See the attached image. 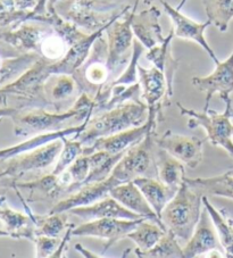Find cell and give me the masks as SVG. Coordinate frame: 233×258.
Instances as JSON below:
<instances>
[{
    "label": "cell",
    "instance_id": "7bdbcfd3",
    "mask_svg": "<svg viewBox=\"0 0 233 258\" xmlns=\"http://www.w3.org/2000/svg\"><path fill=\"white\" fill-rule=\"evenodd\" d=\"M3 237H10V234H8L5 230L0 229V238H3Z\"/></svg>",
    "mask_w": 233,
    "mask_h": 258
},
{
    "label": "cell",
    "instance_id": "4fadbf2b",
    "mask_svg": "<svg viewBox=\"0 0 233 258\" xmlns=\"http://www.w3.org/2000/svg\"><path fill=\"white\" fill-rule=\"evenodd\" d=\"M154 141L160 149L182 162L189 168H196L203 161L204 141L197 137H186L167 130L162 136L155 135Z\"/></svg>",
    "mask_w": 233,
    "mask_h": 258
},
{
    "label": "cell",
    "instance_id": "d6986e66",
    "mask_svg": "<svg viewBox=\"0 0 233 258\" xmlns=\"http://www.w3.org/2000/svg\"><path fill=\"white\" fill-rule=\"evenodd\" d=\"M106 30H100L98 32L87 34L86 37L79 40L73 46H71L62 59L49 64V73L51 77L63 74L73 75L88 58L96 40L104 34Z\"/></svg>",
    "mask_w": 233,
    "mask_h": 258
},
{
    "label": "cell",
    "instance_id": "ba28073f",
    "mask_svg": "<svg viewBox=\"0 0 233 258\" xmlns=\"http://www.w3.org/2000/svg\"><path fill=\"white\" fill-rule=\"evenodd\" d=\"M108 43L104 34L93 43L88 58L76 72L72 75L80 92L88 93L95 98L107 83L110 82V72L107 65Z\"/></svg>",
    "mask_w": 233,
    "mask_h": 258
},
{
    "label": "cell",
    "instance_id": "f6af8a7d",
    "mask_svg": "<svg viewBox=\"0 0 233 258\" xmlns=\"http://www.w3.org/2000/svg\"><path fill=\"white\" fill-rule=\"evenodd\" d=\"M231 117H232V118H233V108H232V109H231Z\"/></svg>",
    "mask_w": 233,
    "mask_h": 258
},
{
    "label": "cell",
    "instance_id": "3957f363",
    "mask_svg": "<svg viewBox=\"0 0 233 258\" xmlns=\"http://www.w3.org/2000/svg\"><path fill=\"white\" fill-rule=\"evenodd\" d=\"M148 119V108L143 100H129L114 108L102 110L88 119L86 127L73 139L84 146L98 138L108 137L132 127L143 125Z\"/></svg>",
    "mask_w": 233,
    "mask_h": 258
},
{
    "label": "cell",
    "instance_id": "8d00e7d4",
    "mask_svg": "<svg viewBox=\"0 0 233 258\" xmlns=\"http://www.w3.org/2000/svg\"><path fill=\"white\" fill-rule=\"evenodd\" d=\"M62 240L58 237H48V235H35L33 242L35 243V257L46 258L51 257L60 246Z\"/></svg>",
    "mask_w": 233,
    "mask_h": 258
},
{
    "label": "cell",
    "instance_id": "8fae6325",
    "mask_svg": "<svg viewBox=\"0 0 233 258\" xmlns=\"http://www.w3.org/2000/svg\"><path fill=\"white\" fill-rule=\"evenodd\" d=\"M127 220V219H97L87 221L86 223L76 226L73 229V235L75 237H93L105 240V246L102 253H105L109 248L122 239L128 238V234L137 228L141 221Z\"/></svg>",
    "mask_w": 233,
    "mask_h": 258
},
{
    "label": "cell",
    "instance_id": "484cf974",
    "mask_svg": "<svg viewBox=\"0 0 233 258\" xmlns=\"http://www.w3.org/2000/svg\"><path fill=\"white\" fill-rule=\"evenodd\" d=\"M133 182L141 190L147 202L149 203L152 210L155 211L156 214L160 219V215H162L165 206L174 197L178 189H173L165 185L157 177L138 176L133 180Z\"/></svg>",
    "mask_w": 233,
    "mask_h": 258
},
{
    "label": "cell",
    "instance_id": "1f68e13d",
    "mask_svg": "<svg viewBox=\"0 0 233 258\" xmlns=\"http://www.w3.org/2000/svg\"><path fill=\"white\" fill-rule=\"evenodd\" d=\"M134 253L140 258H185L183 249L179 244V239L169 231L164 233L155 247L149 250H140L137 248Z\"/></svg>",
    "mask_w": 233,
    "mask_h": 258
},
{
    "label": "cell",
    "instance_id": "ee69618b",
    "mask_svg": "<svg viewBox=\"0 0 233 258\" xmlns=\"http://www.w3.org/2000/svg\"><path fill=\"white\" fill-rule=\"evenodd\" d=\"M186 2H187V0H182V2H181V4H180V5H179V6H178V8H179V10H180V8H182V6H183V5H185V4H186Z\"/></svg>",
    "mask_w": 233,
    "mask_h": 258
},
{
    "label": "cell",
    "instance_id": "f546056e",
    "mask_svg": "<svg viewBox=\"0 0 233 258\" xmlns=\"http://www.w3.org/2000/svg\"><path fill=\"white\" fill-rule=\"evenodd\" d=\"M127 151L119 154H111L108 151H95V153L88 154L90 156V173L84 181L83 186L95 183V182H100L108 177L121 158L127 154Z\"/></svg>",
    "mask_w": 233,
    "mask_h": 258
},
{
    "label": "cell",
    "instance_id": "f35d334b",
    "mask_svg": "<svg viewBox=\"0 0 233 258\" xmlns=\"http://www.w3.org/2000/svg\"><path fill=\"white\" fill-rule=\"evenodd\" d=\"M47 4L48 0H39L38 5L32 11L33 15H44L47 14Z\"/></svg>",
    "mask_w": 233,
    "mask_h": 258
},
{
    "label": "cell",
    "instance_id": "7c38bea8",
    "mask_svg": "<svg viewBox=\"0 0 233 258\" xmlns=\"http://www.w3.org/2000/svg\"><path fill=\"white\" fill-rule=\"evenodd\" d=\"M214 72L207 77H195L191 82L199 91L205 93L204 109L209 108L210 99L218 95L219 98L227 102L231 100L230 95L233 92V51L225 60L215 64Z\"/></svg>",
    "mask_w": 233,
    "mask_h": 258
},
{
    "label": "cell",
    "instance_id": "44dd1931",
    "mask_svg": "<svg viewBox=\"0 0 233 258\" xmlns=\"http://www.w3.org/2000/svg\"><path fill=\"white\" fill-rule=\"evenodd\" d=\"M109 196L118 200L120 204H122L128 210L145 217L147 220L155 222V223L159 224L163 229H165L162 221H160L155 211L152 210L149 203L145 198V196L141 192V190L134 184L133 181H129L127 183H122L115 186L114 189L110 190Z\"/></svg>",
    "mask_w": 233,
    "mask_h": 258
},
{
    "label": "cell",
    "instance_id": "4dcf8cb0",
    "mask_svg": "<svg viewBox=\"0 0 233 258\" xmlns=\"http://www.w3.org/2000/svg\"><path fill=\"white\" fill-rule=\"evenodd\" d=\"M166 230L159 224L150 220H143L137 225V228L128 234V238L137 244L140 250H149L156 246Z\"/></svg>",
    "mask_w": 233,
    "mask_h": 258
},
{
    "label": "cell",
    "instance_id": "277c9868",
    "mask_svg": "<svg viewBox=\"0 0 233 258\" xmlns=\"http://www.w3.org/2000/svg\"><path fill=\"white\" fill-rule=\"evenodd\" d=\"M49 64L50 61L40 58L15 81L2 87V90L7 97L8 107L24 110L46 109L51 106L46 92V83L51 78L49 73Z\"/></svg>",
    "mask_w": 233,
    "mask_h": 258
},
{
    "label": "cell",
    "instance_id": "6da1fadb",
    "mask_svg": "<svg viewBox=\"0 0 233 258\" xmlns=\"http://www.w3.org/2000/svg\"><path fill=\"white\" fill-rule=\"evenodd\" d=\"M156 131L150 130L141 142L128 149L108 177L100 182L88 184L69 197L61 199L50 208L49 213L69 212L74 207L86 206L108 196L110 190L122 183L133 181L138 176L156 177L154 153Z\"/></svg>",
    "mask_w": 233,
    "mask_h": 258
},
{
    "label": "cell",
    "instance_id": "7a4b0ae2",
    "mask_svg": "<svg viewBox=\"0 0 233 258\" xmlns=\"http://www.w3.org/2000/svg\"><path fill=\"white\" fill-rule=\"evenodd\" d=\"M53 8L63 19L91 34L106 30L132 7L114 0H58Z\"/></svg>",
    "mask_w": 233,
    "mask_h": 258
},
{
    "label": "cell",
    "instance_id": "9a60e30c",
    "mask_svg": "<svg viewBox=\"0 0 233 258\" xmlns=\"http://www.w3.org/2000/svg\"><path fill=\"white\" fill-rule=\"evenodd\" d=\"M150 130H156V125L147 121L141 126L129 128L108 137L98 138L91 145L83 147L82 154H91L95 151H108L111 154L123 153L141 142Z\"/></svg>",
    "mask_w": 233,
    "mask_h": 258
},
{
    "label": "cell",
    "instance_id": "e0dca14e",
    "mask_svg": "<svg viewBox=\"0 0 233 258\" xmlns=\"http://www.w3.org/2000/svg\"><path fill=\"white\" fill-rule=\"evenodd\" d=\"M67 213L78 216L83 221H92L97 219H145V217L128 210L127 207H124L122 204H120L118 200L109 195L93 204L72 208Z\"/></svg>",
    "mask_w": 233,
    "mask_h": 258
},
{
    "label": "cell",
    "instance_id": "5bb4252c",
    "mask_svg": "<svg viewBox=\"0 0 233 258\" xmlns=\"http://www.w3.org/2000/svg\"><path fill=\"white\" fill-rule=\"evenodd\" d=\"M159 3L162 4L164 12L166 13L169 19L173 22L174 35L177 38L190 40V41L198 43L207 52L208 56L213 59L215 64L218 63L219 60L217 56L215 55L212 47L209 46V43L205 38V31L212 23L209 21L205 22V23H197L194 20H191L190 17L182 14L178 7H172L165 0H160Z\"/></svg>",
    "mask_w": 233,
    "mask_h": 258
},
{
    "label": "cell",
    "instance_id": "d4e9b609",
    "mask_svg": "<svg viewBox=\"0 0 233 258\" xmlns=\"http://www.w3.org/2000/svg\"><path fill=\"white\" fill-rule=\"evenodd\" d=\"M154 159L156 166V177L169 188H180L186 179L183 163L176 157H173L172 155H169L167 151L160 149L157 146L155 148Z\"/></svg>",
    "mask_w": 233,
    "mask_h": 258
},
{
    "label": "cell",
    "instance_id": "ab89813d",
    "mask_svg": "<svg viewBox=\"0 0 233 258\" xmlns=\"http://www.w3.org/2000/svg\"><path fill=\"white\" fill-rule=\"evenodd\" d=\"M17 112V109L13 107H0V119L12 117Z\"/></svg>",
    "mask_w": 233,
    "mask_h": 258
},
{
    "label": "cell",
    "instance_id": "603a6c76",
    "mask_svg": "<svg viewBox=\"0 0 233 258\" xmlns=\"http://www.w3.org/2000/svg\"><path fill=\"white\" fill-rule=\"evenodd\" d=\"M12 189L28 191V198H24L26 203H38L63 197V190L60 184V176L55 175L53 173L31 181L15 182L12 185Z\"/></svg>",
    "mask_w": 233,
    "mask_h": 258
},
{
    "label": "cell",
    "instance_id": "83f0119b",
    "mask_svg": "<svg viewBox=\"0 0 233 258\" xmlns=\"http://www.w3.org/2000/svg\"><path fill=\"white\" fill-rule=\"evenodd\" d=\"M185 182L190 188L198 191L201 195L233 200V170L212 177H197V179L186 177Z\"/></svg>",
    "mask_w": 233,
    "mask_h": 258
},
{
    "label": "cell",
    "instance_id": "836d02e7",
    "mask_svg": "<svg viewBox=\"0 0 233 258\" xmlns=\"http://www.w3.org/2000/svg\"><path fill=\"white\" fill-rule=\"evenodd\" d=\"M32 19V12L20 11L14 0H0V30L15 29Z\"/></svg>",
    "mask_w": 233,
    "mask_h": 258
},
{
    "label": "cell",
    "instance_id": "cb8c5ba5",
    "mask_svg": "<svg viewBox=\"0 0 233 258\" xmlns=\"http://www.w3.org/2000/svg\"><path fill=\"white\" fill-rule=\"evenodd\" d=\"M0 222L4 230L14 239H28L33 241L35 238V225L28 214H22L8 206L5 196L0 195Z\"/></svg>",
    "mask_w": 233,
    "mask_h": 258
},
{
    "label": "cell",
    "instance_id": "9c48e42d",
    "mask_svg": "<svg viewBox=\"0 0 233 258\" xmlns=\"http://www.w3.org/2000/svg\"><path fill=\"white\" fill-rule=\"evenodd\" d=\"M140 0H136V4L131 11L127 13L123 17L113 22L106 30L107 43H108V65L110 77L115 75L124 66L129 64L132 56L133 49V31H132V17L137 12L138 4Z\"/></svg>",
    "mask_w": 233,
    "mask_h": 258
},
{
    "label": "cell",
    "instance_id": "ffe728a7",
    "mask_svg": "<svg viewBox=\"0 0 233 258\" xmlns=\"http://www.w3.org/2000/svg\"><path fill=\"white\" fill-rule=\"evenodd\" d=\"M210 221L212 220H210L208 212L204 206L198 224H197L191 238L188 240L186 247L183 248L185 258L203 256L204 253H209L218 248L219 240L216 233L214 232Z\"/></svg>",
    "mask_w": 233,
    "mask_h": 258
},
{
    "label": "cell",
    "instance_id": "74e56055",
    "mask_svg": "<svg viewBox=\"0 0 233 258\" xmlns=\"http://www.w3.org/2000/svg\"><path fill=\"white\" fill-rule=\"evenodd\" d=\"M38 2L39 0H14L17 10L28 12H32L38 5Z\"/></svg>",
    "mask_w": 233,
    "mask_h": 258
},
{
    "label": "cell",
    "instance_id": "7402d4cb",
    "mask_svg": "<svg viewBox=\"0 0 233 258\" xmlns=\"http://www.w3.org/2000/svg\"><path fill=\"white\" fill-rule=\"evenodd\" d=\"M176 37L174 35L173 29L169 31L168 35H166L164 41L162 43L157 44V46L152 47L148 49L146 58L151 61L152 65L155 66L156 69L162 71L164 73L165 78H166L167 81V105H169V101H171L173 97V83H174V78H176L177 71L179 69V60L174 58L171 51V42L173 38Z\"/></svg>",
    "mask_w": 233,
    "mask_h": 258
},
{
    "label": "cell",
    "instance_id": "4316f807",
    "mask_svg": "<svg viewBox=\"0 0 233 258\" xmlns=\"http://www.w3.org/2000/svg\"><path fill=\"white\" fill-rule=\"evenodd\" d=\"M17 197L20 198L24 210L35 225V235H48V237H60V234L69 226V216L67 212L48 213L47 215H38L31 211L23 195L20 190L15 189Z\"/></svg>",
    "mask_w": 233,
    "mask_h": 258
},
{
    "label": "cell",
    "instance_id": "5b68a950",
    "mask_svg": "<svg viewBox=\"0 0 233 258\" xmlns=\"http://www.w3.org/2000/svg\"><path fill=\"white\" fill-rule=\"evenodd\" d=\"M203 196L183 182L160 215L165 230L172 232L179 240L188 241L200 220Z\"/></svg>",
    "mask_w": 233,
    "mask_h": 258
},
{
    "label": "cell",
    "instance_id": "30bf717a",
    "mask_svg": "<svg viewBox=\"0 0 233 258\" xmlns=\"http://www.w3.org/2000/svg\"><path fill=\"white\" fill-rule=\"evenodd\" d=\"M138 75L140 79L141 98L148 108V119L154 125L162 119L163 106H168L167 98V81L164 73L155 66L151 69H145L138 65Z\"/></svg>",
    "mask_w": 233,
    "mask_h": 258
},
{
    "label": "cell",
    "instance_id": "8992f818",
    "mask_svg": "<svg viewBox=\"0 0 233 258\" xmlns=\"http://www.w3.org/2000/svg\"><path fill=\"white\" fill-rule=\"evenodd\" d=\"M91 116L90 112L73 105L69 110L56 113H50L43 108L17 110L11 118L14 124L15 136L29 138L42 133L61 131L66 128L64 127L65 123L71 119L82 123Z\"/></svg>",
    "mask_w": 233,
    "mask_h": 258
},
{
    "label": "cell",
    "instance_id": "ac0fdd59",
    "mask_svg": "<svg viewBox=\"0 0 233 258\" xmlns=\"http://www.w3.org/2000/svg\"><path fill=\"white\" fill-rule=\"evenodd\" d=\"M162 13L156 6H151L148 10L140 13H134L132 17V31L134 37L146 49H150L162 43L165 38L163 29L160 26L159 19Z\"/></svg>",
    "mask_w": 233,
    "mask_h": 258
},
{
    "label": "cell",
    "instance_id": "e575fe53",
    "mask_svg": "<svg viewBox=\"0 0 233 258\" xmlns=\"http://www.w3.org/2000/svg\"><path fill=\"white\" fill-rule=\"evenodd\" d=\"M56 82L51 88L50 104L56 107V112H60L62 104L67 101L74 95V91L78 89L75 80L72 75H56Z\"/></svg>",
    "mask_w": 233,
    "mask_h": 258
},
{
    "label": "cell",
    "instance_id": "d590c367",
    "mask_svg": "<svg viewBox=\"0 0 233 258\" xmlns=\"http://www.w3.org/2000/svg\"><path fill=\"white\" fill-rule=\"evenodd\" d=\"M62 141L63 148L60 154V158H58V162L52 171L53 174L58 176L62 173H64L71 164L83 153V145L79 140H70L67 138H62Z\"/></svg>",
    "mask_w": 233,
    "mask_h": 258
},
{
    "label": "cell",
    "instance_id": "2e32d148",
    "mask_svg": "<svg viewBox=\"0 0 233 258\" xmlns=\"http://www.w3.org/2000/svg\"><path fill=\"white\" fill-rule=\"evenodd\" d=\"M41 58L34 52H23L5 41H0V88L20 78Z\"/></svg>",
    "mask_w": 233,
    "mask_h": 258
},
{
    "label": "cell",
    "instance_id": "d6a6232c",
    "mask_svg": "<svg viewBox=\"0 0 233 258\" xmlns=\"http://www.w3.org/2000/svg\"><path fill=\"white\" fill-rule=\"evenodd\" d=\"M203 5L210 23L225 32L233 19V0H203Z\"/></svg>",
    "mask_w": 233,
    "mask_h": 258
},
{
    "label": "cell",
    "instance_id": "60d3db41",
    "mask_svg": "<svg viewBox=\"0 0 233 258\" xmlns=\"http://www.w3.org/2000/svg\"><path fill=\"white\" fill-rule=\"evenodd\" d=\"M0 107H8L7 105V97L0 88Z\"/></svg>",
    "mask_w": 233,
    "mask_h": 258
},
{
    "label": "cell",
    "instance_id": "f1b7e54d",
    "mask_svg": "<svg viewBox=\"0 0 233 258\" xmlns=\"http://www.w3.org/2000/svg\"><path fill=\"white\" fill-rule=\"evenodd\" d=\"M203 204L207 210L214 228L216 229L219 243L222 244L225 252V257L233 258V220L224 214V212L218 211L209 202L208 196H203Z\"/></svg>",
    "mask_w": 233,
    "mask_h": 258
},
{
    "label": "cell",
    "instance_id": "b9f144b4",
    "mask_svg": "<svg viewBox=\"0 0 233 258\" xmlns=\"http://www.w3.org/2000/svg\"><path fill=\"white\" fill-rule=\"evenodd\" d=\"M154 2H156V0H142V3L145 4L146 6H150ZM158 2H160V0H158Z\"/></svg>",
    "mask_w": 233,
    "mask_h": 258
},
{
    "label": "cell",
    "instance_id": "52a82bcc",
    "mask_svg": "<svg viewBox=\"0 0 233 258\" xmlns=\"http://www.w3.org/2000/svg\"><path fill=\"white\" fill-rule=\"evenodd\" d=\"M178 107L183 116L188 117V127L204 128L207 140L215 147H221L233 158V124L231 122L232 101L225 102V110L217 113L213 109H204L197 112L195 109L187 108L178 102Z\"/></svg>",
    "mask_w": 233,
    "mask_h": 258
}]
</instances>
